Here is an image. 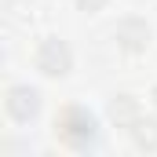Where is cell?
<instances>
[{
  "instance_id": "obj_1",
  "label": "cell",
  "mask_w": 157,
  "mask_h": 157,
  "mask_svg": "<svg viewBox=\"0 0 157 157\" xmlns=\"http://www.w3.org/2000/svg\"><path fill=\"white\" fill-rule=\"evenodd\" d=\"M55 135H59V143L70 146V150H88V146H95V139H99V121H95V113H91L88 106L70 102V106H62L59 117H55Z\"/></svg>"
},
{
  "instance_id": "obj_2",
  "label": "cell",
  "mask_w": 157,
  "mask_h": 157,
  "mask_svg": "<svg viewBox=\"0 0 157 157\" xmlns=\"http://www.w3.org/2000/svg\"><path fill=\"white\" fill-rule=\"evenodd\" d=\"M33 66L44 77H66L73 70V51L62 37H44L33 51Z\"/></svg>"
},
{
  "instance_id": "obj_3",
  "label": "cell",
  "mask_w": 157,
  "mask_h": 157,
  "mask_svg": "<svg viewBox=\"0 0 157 157\" xmlns=\"http://www.w3.org/2000/svg\"><path fill=\"white\" fill-rule=\"evenodd\" d=\"M4 110H7L11 121L29 124V121L40 113V91L29 88V84H11V88H7V99H4Z\"/></svg>"
},
{
  "instance_id": "obj_4",
  "label": "cell",
  "mask_w": 157,
  "mask_h": 157,
  "mask_svg": "<svg viewBox=\"0 0 157 157\" xmlns=\"http://www.w3.org/2000/svg\"><path fill=\"white\" fill-rule=\"evenodd\" d=\"M113 37H117V48H121V51L139 55V51H146V48H150V37H154V33H150V26H146L143 18H124V22L117 26V33H113Z\"/></svg>"
},
{
  "instance_id": "obj_5",
  "label": "cell",
  "mask_w": 157,
  "mask_h": 157,
  "mask_svg": "<svg viewBox=\"0 0 157 157\" xmlns=\"http://www.w3.org/2000/svg\"><path fill=\"white\" fill-rule=\"evenodd\" d=\"M143 117V110H139V99L135 95H113V102H110V121L124 128V132H132V124Z\"/></svg>"
},
{
  "instance_id": "obj_6",
  "label": "cell",
  "mask_w": 157,
  "mask_h": 157,
  "mask_svg": "<svg viewBox=\"0 0 157 157\" xmlns=\"http://www.w3.org/2000/svg\"><path fill=\"white\" fill-rule=\"evenodd\" d=\"M132 139L139 150H157V117H139L132 124Z\"/></svg>"
},
{
  "instance_id": "obj_7",
  "label": "cell",
  "mask_w": 157,
  "mask_h": 157,
  "mask_svg": "<svg viewBox=\"0 0 157 157\" xmlns=\"http://www.w3.org/2000/svg\"><path fill=\"white\" fill-rule=\"evenodd\" d=\"M77 7H80V11H102L106 0H77Z\"/></svg>"
},
{
  "instance_id": "obj_8",
  "label": "cell",
  "mask_w": 157,
  "mask_h": 157,
  "mask_svg": "<svg viewBox=\"0 0 157 157\" xmlns=\"http://www.w3.org/2000/svg\"><path fill=\"white\" fill-rule=\"evenodd\" d=\"M154 102H157V84H154Z\"/></svg>"
}]
</instances>
